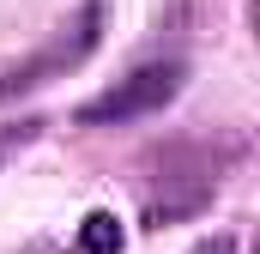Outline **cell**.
<instances>
[{
  "mask_svg": "<svg viewBox=\"0 0 260 254\" xmlns=\"http://www.w3.org/2000/svg\"><path fill=\"white\" fill-rule=\"evenodd\" d=\"M182 79H188L182 61H145V67H133L127 79H115L103 97L79 103V127H127V121H139V115H157L164 103H176Z\"/></svg>",
  "mask_w": 260,
  "mask_h": 254,
  "instance_id": "obj_1",
  "label": "cell"
},
{
  "mask_svg": "<svg viewBox=\"0 0 260 254\" xmlns=\"http://www.w3.org/2000/svg\"><path fill=\"white\" fill-rule=\"evenodd\" d=\"M188 254H236V236H206V242H194Z\"/></svg>",
  "mask_w": 260,
  "mask_h": 254,
  "instance_id": "obj_4",
  "label": "cell"
},
{
  "mask_svg": "<svg viewBox=\"0 0 260 254\" xmlns=\"http://www.w3.org/2000/svg\"><path fill=\"white\" fill-rule=\"evenodd\" d=\"M97 37H103V0H85V6H79V18L61 24V37H49L37 55H24V61H12L6 73H0V103H6V97L37 91V85H49V79H67L73 67L97 49Z\"/></svg>",
  "mask_w": 260,
  "mask_h": 254,
  "instance_id": "obj_2",
  "label": "cell"
},
{
  "mask_svg": "<svg viewBox=\"0 0 260 254\" xmlns=\"http://www.w3.org/2000/svg\"><path fill=\"white\" fill-rule=\"evenodd\" d=\"M79 248H85V254H121V248H127L121 218H115V212H85V224H79Z\"/></svg>",
  "mask_w": 260,
  "mask_h": 254,
  "instance_id": "obj_3",
  "label": "cell"
}]
</instances>
